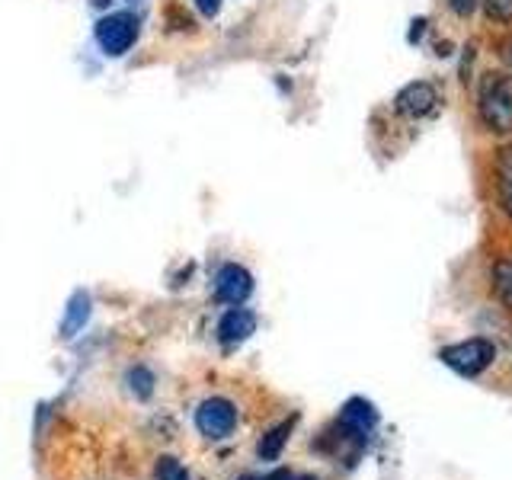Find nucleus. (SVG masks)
I'll list each match as a JSON object with an SVG mask.
<instances>
[{"label":"nucleus","mask_w":512,"mask_h":480,"mask_svg":"<svg viewBox=\"0 0 512 480\" xmlns=\"http://www.w3.org/2000/svg\"><path fill=\"white\" fill-rule=\"evenodd\" d=\"M240 480H288L285 474H272V477H240Z\"/></svg>","instance_id":"nucleus-19"},{"label":"nucleus","mask_w":512,"mask_h":480,"mask_svg":"<svg viewBox=\"0 0 512 480\" xmlns=\"http://www.w3.org/2000/svg\"><path fill=\"white\" fill-rule=\"evenodd\" d=\"M256 333V314L247 311V308H231L224 311L221 320H218V340L221 343H244Z\"/></svg>","instance_id":"nucleus-7"},{"label":"nucleus","mask_w":512,"mask_h":480,"mask_svg":"<svg viewBox=\"0 0 512 480\" xmlns=\"http://www.w3.org/2000/svg\"><path fill=\"white\" fill-rule=\"evenodd\" d=\"M128 381H132V391L138 394V397H151V391H154V375L148 372V368H132L128 372Z\"/></svg>","instance_id":"nucleus-14"},{"label":"nucleus","mask_w":512,"mask_h":480,"mask_svg":"<svg viewBox=\"0 0 512 480\" xmlns=\"http://www.w3.org/2000/svg\"><path fill=\"white\" fill-rule=\"evenodd\" d=\"M157 480H189V474H186V468L176 458H160Z\"/></svg>","instance_id":"nucleus-15"},{"label":"nucleus","mask_w":512,"mask_h":480,"mask_svg":"<svg viewBox=\"0 0 512 480\" xmlns=\"http://www.w3.org/2000/svg\"><path fill=\"white\" fill-rule=\"evenodd\" d=\"M448 10H452L455 16H471L477 7H480V0H445Z\"/></svg>","instance_id":"nucleus-16"},{"label":"nucleus","mask_w":512,"mask_h":480,"mask_svg":"<svg viewBox=\"0 0 512 480\" xmlns=\"http://www.w3.org/2000/svg\"><path fill=\"white\" fill-rule=\"evenodd\" d=\"M288 480H314V477H288Z\"/></svg>","instance_id":"nucleus-20"},{"label":"nucleus","mask_w":512,"mask_h":480,"mask_svg":"<svg viewBox=\"0 0 512 480\" xmlns=\"http://www.w3.org/2000/svg\"><path fill=\"white\" fill-rule=\"evenodd\" d=\"M192 4H196V10L202 16H218V10H221V0H192Z\"/></svg>","instance_id":"nucleus-17"},{"label":"nucleus","mask_w":512,"mask_h":480,"mask_svg":"<svg viewBox=\"0 0 512 480\" xmlns=\"http://www.w3.org/2000/svg\"><path fill=\"white\" fill-rule=\"evenodd\" d=\"M493 186H496V202H500L503 215L512 218V141L503 144L496 151V164H493Z\"/></svg>","instance_id":"nucleus-8"},{"label":"nucleus","mask_w":512,"mask_h":480,"mask_svg":"<svg viewBox=\"0 0 512 480\" xmlns=\"http://www.w3.org/2000/svg\"><path fill=\"white\" fill-rule=\"evenodd\" d=\"M442 365L452 368L455 375L461 378H477L484 375L487 368L496 362V343L490 336H471V340H461V343H452L439 352Z\"/></svg>","instance_id":"nucleus-2"},{"label":"nucleus","mask_w":512,"mask_h":480,"mask_svg":"<svg viewBox=\"0 0 512 480\" xmlns=\"http://www.w3.org/2000/svg\"><path fill=\"white\" fill-rule=\"evenodd\" d=\"M340 423H343V429L352 432V436H368V432H372L375 423H378V413H375L372 404H368V400L352 397L349 404L343 407V413H340Z\"/></svg>","instance_id":"nucleus-9"},{"label":"nucleus","mask_w":512,"mask_h":480,"mask_svg":"<svg viewBox=\"0 0 512 480\" xmlns=\"http://www.w3.org/2000/svg\"><path fill=\"white\" fill-rule=\"evenodd\" d=\"M90 311H93V301H90L87 292H74L68 298V308H64V317H61V336H64V340L84 330V324L90 320Z\"/></svg>","instance_id":"nucleus-10"},{"label":"nucleus","mask_w":512,"mask_h":480,"mask_svg":"<svg viewBox=\"0 0 512 480\" xmlns=\"http://www.w3.org/2000/svg\"><path fill=\"white\" fill-rule=\"evenodd\" d=\"M442 106V90L432 80H410L394 96V112L404 119H429Z\"/></svg>","instance_id":"nucleus-4"},{"label":"nucleus","mask_w":512,"mask_h":480,"mask_svg":"<svg viewBox=\"0 0 512 480\" xmlns=\"http://www.w3.org/2000/svg\"><path fill=\"white\" fill-rule=\"evenodd\" d=\"M196 426L205 439H228L237 429V407L224 397H208L196 410Z\"/></svg>","instance_id":"nucleus-5"},{"label":"nucleus","mask_w":512,"mask_h":480,"mask_svg":"<svg viewBox=\"0 0 512 480\" xmlns=\"http://www.w3.org/2000/svg\"><path fill=\"white\" fill-rule=\"evenodd\" d=\"M503 58H506L509 71H512V39H509V42H503Z\"/></svg>","instance_id":"nucleus-18"},{"label":"nucleus","mask_w":512,"mask_h":480,"mask_svg":"<svg viewBox=\"0 0 512 480\" xmlns=\"http://www.w3.org/2000/svg\"><path fill=\"white\" fill-rule=\"evenodd\" d=\"M480 10H484L487 20L512 26V0H480Z\"/></svg>","instance_id":"nucleus-13"},{"label":"nucleus","mask_w":512,"mask_h":480,"mask_svg":"<svg viewBox=\"0 0 512 480\" xmlns=\"http://www.w3.org/2000/svg\"><path fill=\"white\" fill-rule=\"evenodd\" d=\"M477 122L496 138H512V71L480 74L474 90Z\"/></svg>","instance_id":"nucleus-1"},{"label":"nucleus","mask_w":512,"mask_h":480,"mask_svg":"<svg viewBox=\"0 0 512 480\" xmlns=\"http://www.w3.org/2000/svg\"><path fill=\"white\" fill-rule=\"evenodd\" d=\"M215 295L224 304H244L253 295V276L237 263H228L215 276Z\"/></svg>","instance_id":"nucleus-6"},{"label":"nucleus","mask_w":512,"mask_h":480,"mask_svg":"<svg viewBox=\"0 0 512 480\" xmlns=\"http://www.w3.org/2000/svg\"><path fill=\"white\" fill-rule=\"evenodd\" d=\"M138 16L135 13H109L96 23V45L103 48L109 58H122L138 42Z\"/></svg>","instance_id":"nucleus-3"},{"label":"nucleus","mask_w":512,"mask_h":480,"mask_svg":"<svg viewBox=\"0 0 512 480\" xmlns=\"http://www.w3.org/2000/svg\"><path fill=\"white\" fill-rule=\"evenodd\" d=\"M295 423H298V416H288L285 423H279L276 429H269L266 436H263V442H260V458L263 461H272L276 458L282 448H285V442H288V432L295 429Z\"/></svg>","instance_id":"nucleus-11"},{"label":"nucleus","mask_w":512,"mask_h":480,"mask_svg":"<svg viewBox=\"0 0 512 480\" xmlns=\"http://www.w3.org/2000/svg\"><path fill=\"white\" fill-rule=\"evenodd\" d=\"M490 282H493L496 298L512 311V260H496L490 269Z\"/></svg>","instance_id":"nucleus-12"}]
</instances>
